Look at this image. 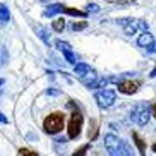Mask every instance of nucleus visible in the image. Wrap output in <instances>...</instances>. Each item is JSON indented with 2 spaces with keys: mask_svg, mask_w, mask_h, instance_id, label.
<instances>
[{
  "mask_svg": "<svg viewBox=\"0 0 156 156\" xmlns=\"http://www.w3.org/2000/svg\"><path fill=\"white\" fill-rule=\"evenodd\" d=\"M55 46L58 48L60 51H64V50H72V46H70L67 41H62V40H55Z\"/></svg>",
  "mask_w": 156,
  "mask_h": 156,
  "instance_id": "18",
  "label": "nucleus"
},
{
  "mask_svg": "<svg viewBox=\"0 0 156 156\" xmlns=\"http://www.w3.org/2000/svg\"><path fill=\"white\" fill-rule=\"evenodd\" d=\"M64 14L67 16H76V17H86L87 12H84V10H79V9H70V7H64V10H62Z\"/></svg>",
  "mask_w": 156,
  "mask_h": 156,
  "instance_id": "13",
  "label": "nucleus"
},
{
  "mask_svg": "<svg viewBox=\"0 0 156 156\" xmlns=\"http://www.w3.org/2000/svg\"><path fill=\"white\" fill-rule=\"evenodd\" d=\"M89 146H91V144H84V146H81L77 151H74V156H84L87 153V149H89Z\"/></svg>",
  "mask_w": 156,
  "mask_h": 156,
  "instance_id": "21",
  "label": "nucleus"
},
{
  "mask_svg": "<svg viewBox=\"0 0 156 156\" xmlns=\"http://www.w3.org/2000/svg\"><path fill=\"white\" fill-rule=\"evenodd\" d=\"M65 125V115L62 112H53L43 120V129H45L46 134H51V136H57L58 132L64 130Z\"/></svg>",
  "mask_w": 156,
  "mask_h": 156,
  "instance_id": "2",
  "label": "nucleus"
},
{
  "mask_svg": "<svg viewBox=\"0 0 156 156\" xmlns=\"http://www.w3.org/2000/svg\"><path fill=\"white\" fill-rule=\"evenodd\" d=\"M147 51H151V53H156V43H151L149 46H146Z\"/></svg>",
  "mask_w": 156,
  "mask_h": 156,
  "instance_id": "23",
  "label": "nucleus"
},
{
  "mask_svg": "<svg viewBox=\"0 0 156 156\" xmlns=\"http://www.w3.org/2000/svg\"><path fill=\"white\" fill-rule=\"evenodd\" d=\"M36 34H38L40 38H41V40L46 43V45H50V36L46 34V29H45V28H41V26H38V28H36Z\"/></svg>",
  "mask_w": 156,
  "mask_h": 156,
  "instance_id": "16",
  "label": "nucleus"
},
{
  "mask_svg": "<svg viewBox=\"0 0 156 156\" xmlns=\"http://www.w3.org/2000/svg\"><path fill=\"white\" fill-rule=\"evenodd\" d=\"M151 43H154V38H153L151 33H142L141 36L137 38V45H139V46H142V48L149 46Z\"/></svg>",
  "mask_w": 156,
  "mask_h": 156,
  "instance_id": "10",
  "label": "nucleus"
},
{
  "mask_svg": "<svg viewBox=\"0 0 156 156\" xmlns=\"http://www.w3.org/2000/svg\"><path fill=\"white\" fill-rule=\"evenodd\" d=\"M0 124H9V119L4 113H0Z\"/></svg>",
  "mask_w": 156,
  "mask_h": 156,
  "instance_id": "26",
  "label": "nucleus"
},
{
  "mask_svg": "<svg viewBox=\"0 0 156 156\" xmlns=\"http://www.w3.org/2000/svg\"><path fill=\"white\" fill-rule=\"evenodd\" d=\"M147 28H149V24L144 23V21H141V19H130L127 24L124 26L125 29V34H129V36H132V34H136V33L139 31V29H142V31L146 33Z\"/></svg>",
  "mask_w": 156,
  "mask_h": 156,
  "instance_id": "6",
  "label": "nucleus"
},
{
  "mask_svg": "<svg viewBox=\"0 0 156 156\" xmlns=\"http://www.w3.org/2000/svg\"><path fill=\"white\" fill-rule=\"evenodd\" d=\"M108 2H115V4H132V0H108Z\"/></svg>",
  "mask_w": 156,
  "mask_h": 156,
  "instance_id": "25",
  "label": "nucleus"
},
{
  "mask_svg": "<svg viewBox=\"0 0 156 156\" xmlns=\"http://www.w3.org/2000/svg\"><path fill=\"white\" fill-rule=\"evenodd\" d=\"M5 83V81H4V79H0V86H2V84H4Z\"/></svg>",
  "mask_w": 156,
  "mask_h": 156,
  "instance_id": "31",
  "label": "nucleus"
},
{
  "mask_svg": "<svg viewBox=\"0 0 156 156\" xmlns=\"http://www.w3.org/2000/svg\"><path fill=\"white\" fill-rule=\"evenodd\" d=\"M62 10H64V5L62 4H53V5H48V7H46L43 16H45V17H53V16L60 14Z\"/></svg>",
  "mask_w": 156,
  "mask_h": 156,
  "instance_id": "9",
  "label": "nucleus"
},
{
  "mask_svg": "<svg viewBox=\"0 0 156 156\" xmlns=\"http://www.w3.org/2000/svg\"><path fill=\"white\" fill-rule=\"evenodd\" d=\"M9 19H10V12H9V9H7V5L0 4V24L9 23Z\"/></svg>",
  "mask_w": 156,
  "mask_h": 156,
  "instance_id": "12",
  "label": "nucleus"
},
{
  "mask_svg": "<svg viewBox=\"0 0 156 156\" xmlns=\"http://www.w3.org/2000/svg\"><path fill=\"white\" fill-rule=\"evenodd\" d=\"M87 28V21H79V23H74L72 26H70V29L72 31H83V29Z\"/></svg>",
  "mask_w": 156,
  "mask_h": 156,
  "instance_id": "17",
  "label": "nucleus"
},
{
  "mask_svg": "<svg viewBox=\"0 0 156 156\" xmlns=\"http://www.w3.org/2000/svg\"><path fill=\"white\" fill-rule=\"evenodd\" d=\"M153 151L156 153V142H154V144H153Z\"/></svg>",
  "mask_w": 156,
  "mask_h": 156,
  "instance_id": "30",
  "label": "nucleus"
},
{
  "mask_svg": "<svg viewBox=\"0 0 156 156\" xmlns=\"http://www.w3.org/2000/svg\"><path fill=\"white\" fill-rule=\"evenodd\" d=\"M105 146H106V151L110 153V156H136L130 144L125 142L124 139H119L113 134H106L105 136Z\"/></svg>",
  "mask_w": 156,
  "mask_h": 156,
  "instance_id": "1",
  "label": "nucleus"
},
{
  "mask_svg": "<svg viewBox=\"0 0 156 156\" xmlns=\"http://www.w3.org/2000/svg\"><path fill=\"white\" fill-rule=\"evenodd\" d=\"M149 117H151L149 103H137L132 108V112H130V120L136 122L137 125H141V127H144L149 122Z\"/></svg>",
  "mask_w": 156,
  "mask_h": 156,
  "instance_id": "3",
  "label": "nucleus"
},
{
  "mask_svg": "<svg viewBox=\"0 0 156 156\" xmlns=\"http://www.w3.org/2000/svg\"><path fill=\"white\" fill-rule=\"evenodd\" d=\"M132 139H134V142H136V146L139 147V153H141V156H146V144H144V141L141 139V136H139L136 130L132 132Z\"/></svg>",
  "mask_w": 156,
  "mask_h": 156,
  "instance_id": "11",
  "label": "nucleus"
},
{
  "mask_svg": "<svg viewBox=\"0 0 156 156\" xmlns=\"http://www.w3.org/2000/svg\"><path fill=\"white\" fill-rule=\"evenodd\" d=\"M46 94H51V96H57V94H60V93L57 91V89H48V91H46Z\"/></svg>",
  "mask_w": 156,
  "mask_h": 156,
  "instance_id": "27",
  "label": "nucleus"
},
{
  "mask_svg": "<svg viewBox=\"0 0 156 156\" xmlns=\"http://www.w3.org/2000/svg\"><path fill=\"white\" fill-rule=\"evenodd\" d=\"M149 77H156V67L151 70V74H149Z\"/></svg>",
  "mask_w": 156,
  "mask_h": 156,
  "instance_id": "29",
  "label": "nucleus"
},
{
  "mask_svg": "<svg viewBox=\"0 0 156 156\" xmlns=\"http://www.w3.org/2000/svg\"><path fill=\"white\" fill-rule=\"evenodd\" d=\"M117 89L120 93H124V94H134V93H137L139 86L136 83H132V81H120L117 84Z\"/></svg>",
  "mask_w": 156,
  "mask_h": 156,
  "instance_id": "7",
  "label": "nucleus"
},
{
  "mask_svg": "<svg viewBox=\"0 0 156 156\" xmlns=\"http://www.w3.org/2000/svg\"><path fill=\"white\" fill-rule=\"evenodd\" d=\"M74 72L79 76V79L81 77H86V76H89V74H94L96 70L93 69L91 65H87V64H76L74 65Z\"/></svg>",
  "mask_w": 156,
  "mask_h": 156,
  "instance_id": "8",
  "label": "nucleus"
},
{
  "mask_svg": "<svg viewBox=\"0 0 156 156\" xmlns=\"http://www.w3.org/2000/svg\"><path fill=\"white\" fill-rule=\"evenodd\" d=\"M17 154H19V156H40L38 153H34L33 149H28V147H21Z\"/></svg>",
  "mask_w": 156,
  "mask_h": 156,
  "instance_id": "20",
  "label": "nucleus"
},
{
  "mask_svg": "<svg viewBox=\"0 0 156 156\" xmlns=\"http://www.w3.org/2000/svg\"><path fill=\"white\" fill-rule=\"evenodd\" d=\"M62 53H64L65 60H67L69 64H74V65H76V55H74V53H72V50H64V51H62Z\"/></svg>",
  "mask_w": 156,
  "mask_h": 156,
  "instance_id": "19",
  "label": "nucleus"
},
{
  "mask_svg": "<svg viewBox=\"0 0 156 156\" xmlns=\"http://www.w3.org/2000/svg\"><path fill=\"white\" fill-rule=\"evenodd\" d=\"M51 28L55 33H62L65 28V19H55L53 23H51Z\"/></svg>",
  "mask_w": 156,
  "mask_h": 156,
  "instance_id": "15",
  "label": "nucleus"
},
{
  "mask_svg": "<svg viewBox=\"0 0 156 156\" xmlns=\"http://www.w3.org/2000/svg\"><path fill=\"white\" fill-rule=\"evenodd\" d=\"M151 110H153V117H154V119H156V103H154V105L151 106Z\"/></svg>",
  "mask_w": 156,
  "mask_h": 156,
  "instance_id": "28",
  "label": "nucleus"
},
{
  "mask_svg": "<svg viewBox=\"0 0 156 156\" xmlns=\"http://www.w3.org/2000/svg\"><path fill=\"white\" fill-rule=\"evenodd\" d=\"M7 62H9V51L5 48V45H0V67L5 65Z\"/></svg>",
  "mask_w": 156,
  "mask_h": 156,
  "instance_id": "14",
  "label": "nucleus"
},
{
  "mask_svg": "<svg viewBox=\"0 0 156 156\" xmlns=\"http://www.w3.org/2000/svg\"><path fill=\"white\" fill-rule=\"evenodd\" d=\"M91 10H93V12H96V10H98V5H96V4H89V5H87V12H91Z\"/></svg>",
  "mask_w": 156,
  "mask_h": 156,
  "instance_id": "24",
  "label": "nucleus"
},
{
  "mask_svg": "<svg viewBox=\"0 0 156 156\" xmlns=\"http://www.w3.org/2000/svg\"><path fill=\"white\" fill-rule=\"evenodd\" d=\"M98 136V127H96V122L93 120L91 122V129H89V139H94Z\"/></svg>",
  "mask_w": 156,
  "mask_h": 156,
  "instance_id": "22",
  "label": "nucleus"
},
{
  "mask_svg": "<svg viewBox=\"0 0 156 156\" xmlns=\"http://www.w3.org/2000/svg\"><path fill=\"white\" fill-rule=\"evenodd\" d=\"M94 100H96L98 106H101V108H110L115 101H117V94H115L113 89H101V91H98L94 94Z\"/></svg>",
  "mask_w": 156,
  "mask_h": 156,
  "instance_id": "5",
  "label": "nucleus"
},
{
  "mask_svg": "<svg viewBox=\"0 0 156 156\" xmlns=\"http://www.w3.org/2000/svg\"><path fill=\"white\" fill-rule=\"evenodd\" d=\"M83 122H84V119H83V115H81V112H74L70 115V120H69V124H67V136H69V139H77L81 136Z\"/></svg>",
  "mask_w": 156,
  "mask_h": 156,
  "instance_id": "4",
  "label": "nucleus"
}]
</instances>
